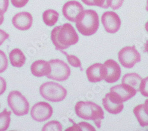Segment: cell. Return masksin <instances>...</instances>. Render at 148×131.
I'll return each mask as SVG.
<instances>
[{"label":"cell","mask_w":148,"mask_h":131,"mask_svg":"<svg viewBox=\"0 0 148 131\" xmlns=\"http://www.w3.org/2000/svg\"><path fill=\"white\" fill-rule=\"evenodd\" d=\"M145 29L147 32H148V21L146 22L145 24Z\"/></svg>","instance_id":"obj_34"},{"label":"cell","mask_w":148,"mask_h":131,"mask_svg":"<svg viewBox=\"0 0 148 131\" xmlns=\"http://www.w3.org/2000/svg\"><path fill=\"white\" fill-rule=\"evenodd\" d=\"M32 74L38 77H43L50 74L51 66L49 62L43 60H36L33 62L30 67Z\"/></svg>","instance_id":"obj_16"},{"label":"cell","mask_w":148,"mask_h":131,"mask_svg":"<svg viewBox=\"0 0 148 131\" xmlns=\"http://www.w3.org/2000/svg\"><path fill=\"white\" fill-rule=\"evenodd\" d=\"M142 78L136 73H130L126 74L123 77L121 83L129 85L134 88L137 91H139V86Z\"/></svg>","instance_id":"obj_18"},{"label":"cell","mask_w":148,"mask_h":131,"mask_svg":"<svg viewBox=\"0 0 148 131\" xmlns=\"http://www.w3.org/2000/svg\"><path fill=\"white\" fill-rule=\"evenodd\" d=\"M66 130L72 131H80V130H89V131H95V129L93 126L90 125L88 122H81L77 124H73L72 126L66 129Z\"/></svg>","instance_id":"obj_22"},{"label":"cell","mask_w":148,"mask_h":131,"mask_svg":"<svg viewBox=\"0 0 148 131\" xmlns=\"http://www.w3.org/2000/svg\"><path fill=\"white\" fill-rule=\"evenodd\" d=\"M124 1L125 0H113L110 7L114 10H118L122 6Z\"/></svg>","instance_id":"obj_29"},{"label":"cell","mask_w":148,"mask_h":131,"mask_svg":"<svg viewBox=\"0 0 148 131\" xmlns=\"http://www.w3.org/2000/svg\"><path fill=\"white\" fill-rule=\"evenodd\" d=\"M7 89V83L5 80L0 76V96L2 95L6 90Z\"/></svg>","instance_id":"obj_31"},{"label":"cell","mask_w":148,"mask_h":131,"mask_svg":"<svg viewBox=\"0 0 148 131\" xmlns=\"http://www.w3.org/2000/svg\"><path fill=\"white\" fill-rule=\"evenodd\" d=\"M53 113L51 105L45 102H39L34 105L31 109L30 115L33 120L42 122L50 119Z\"/></svg>","instance_id":"obj_8"},{"label":"cell","mask_w":148,"mask_h":131,"mask_svg":"<svg viewBox=\"0 0 148 131\" xmlns=\"http://www.w3.org/2000/svg\"><path fill=\"white\" fill-rule=\"evenodd\" d=\"M84 10V7L80 3L75 0H72L66 2L64 5L62 11L64 17L66 20L74 22Z\"/></svg>","instance_id":"obj_11"},{"label":"cell","mask_w":148,"mask_h":131,"mask_svg":"<svg viewBox=\"0 0 148 131\" xmlns=\"http://www.w3.org/2000/svg\"><path fill=\"white\" fill-rule=\"evenodd\" d=\"M7 102L10 109L16 116H22L29 113V103L19 91L13 90L10 92Z\"/></svg>","instance_id":"obj_5"},{"label":"cell","mask_w":148,"mask_h":131,"mask_svg":"<svg viewBox=\"0 0 148 131\" xmlns=\"http://www.w3.org/2000/svg\"><path fill=\"white\" fill-rule=\"evenodd\" d=\"M51 66V73L46 77L53 80L64 81L71 75V69L68 65L60 59H53L49 61Z\"/></svg>","instance_id":"obj_6"},{"label":"cell","mask_w":148,"mask_h":131,"mask_svg":"<svg viewBox=\"0 0 148 131\" xmlns=\"http://www.w3.org/2000/svg\"><path fill=\"white\" fill-rule=\"evenodd\" d=\"M139 91L145 97H148V76L142 79L139 86Z\"/></svg>","instance_id":"obj_27"},{"label":"cell","mask_w":148,"mask_h":131,"mask_svg":"<svg viewBox=\"0 0 148 131\" xmlns=\"http://www.w3.org/2000/svg\"><path fill=\"white\" fill-rule=\"evenodd\" d=\"M62 52L66 57L68 63L73 67H79L81 68L82 67V64L79 59L75 56L74 55H70L66 53L65 52H64L63 50L61 51Z\"/></svg>","instance_id":"obj_24"},{"label":"cell","mask_w":148,"mask_h":131,"mask_svg":"<svg viewBox=\"0 0 148 131\" xmlns=\"http://www.w3.org/2000/svg\"><path fill=\"white\" fill-rule=\"evenodd\" d=\"M110 91L115 93L123 102H126L134 97L138 92L137 90L133 87L124 83L112 87L110 88Z\"/></svg>","instance_id":"obj_15"},{"label":"cell","mask_w":148,"mask_h":131,"mask_svg":"<svg viewBox=\"0 0 148 131\" xmlns=\"http://www.w3.org/2000/svg\"><path fill=\"white\" fill-rule=\"evenodd\" d=\"M101 22L105 30L110 34L117 33L121 26V20L114 11H106L101 16Z\"/></svg>","instance_id":"obj_10"},{"label":"cell","mask_w":148,"mask_h":131,"mask_svg":"<svg viewBox=\"0 0 148 131\" xmlns=\"http://www.w3.org/2000/svg\"><path fill=\"white\" fill-rule=\"evenodd\" d=\"M11 112L5 109L0 113V131L8 129L11 122Z\"/></svg>","instance_id":"obj_20"},{"label":"cell","mask_w":148,"mask_h":131,"mask_svg":"<svg viewBox=\"0 0 148 131\" xmlns=\"http://www.w3.org/2000/svg\"><path fill=\"white\" fill-rule=\"evenodd\" d=\"M83 3L88 6H97L107 9L110 7L113 0H81Z\"/></svg>","instance_id":"obj_21"},{"label":"cell","mask_w":148,"mask_h":131,"mask_svg":"<svg viewBox=\"0 0 148 131\" xmlns=\"http://www.w3.org/2000/svg\"><path fill=\"white\" fill-rule=\"evenodd\" d=\"M118 58L120 64L125 68L131 69L141 60V56L134 45L123 47L119 52Z\"/></svg>","instance_id":"obj_7"},{"label":"cell","mask_w":148,"mask_h":131,"mask_svg":"<svg viewBox=\"0 0 148 131\" xmlns=\"http://www.w3.org/2000/svg\"><path fill=\"white\" fill-rule=\"evenodd\" d=\"M9 34H8L5 31L0 29V45H1L4 42L9 38Z\"/></svg>","instance_id":"obj_30"},{"label":"cell","mask_w":148,"mask_h":131,"mask_svg":"<svg viewBox=\"0 0 148 131\" xmlns=\"http://www.w3.org/2000/svg\"><path fill=\"white\" fill-rule=\"evenodd\" d=\"M77 115L84 120L93 121L96 126L100 128L101 121L104 119V113L101 107L90 101H79L75 106Z\"/></svg>","instance_id":"obj_2"},{"label":"cell","mask_w":148,"mask_h":131,"mask_svg":"<svg viewBox=\"0 0 148 131\" xmlns=\"http://www.w3.org/2000/svg\"><path fill=\"white\" fill-rule=\"evenodd\" d=\"M146 10L148 12V0L146 1Z\"/></svg>","instance_id":"obj_35"},{"label":"cell","mask_w":148,"mask_h":131,"mask_svg":"<svg viewBox=\"0 0 148 131\" xmlns=\"http://www.w3.org/2000/svg\"><path fill=\"white\" fill-rule=\"evenodd\" d=\"M33 18L29 12L22 11L17 13L12 18L13 26L18 30L26 31L29 30L33 24Z\"/></svg>","instance_id":"obj_12"},{"label":"cell","mask_w":148,"mask_h":131,"mask_svg":"<svg viewBox=\"0 0 148 131\" xmlns=\"http://www.w3.org/2000/svg\"><path fill=\"white\" fill-rule=\"evenodd\" d=\"M43 98L52 102H59L64 100L67 96L66 89L53 81H47L42 84L39 89Z\"/></svg>","instance_id":"obj_4"},{"label":"cell","mask_w":148,"mask_h":131,"mask_svg":"<svg viewBox=\"0 0 148 131\" xmlns=\"http://www.w3.org/2000/svg\"><path fill=\"white\" fill-rule=\"evenodd\" d=\"M102 102L104 109L111 114H119L124 108L123 102L115 93L112 91L106 94Z\"/></svg>","instance_id":"obj_9"},{"label":"cell","mask_w":148,"mask_h":131,"mask_svg":"<svg viewBox=\"0 0 148 131\" xmlns=\"http://www.w3.org/2000/svg\"><path fill=\"white\" fill-rule=\"evenodd\" d=\"M59 14L54 10L49 9L45 11L42 15L43 21L45 24L49 27H52L57 23Z\"/></svg>","instance_id":"obj_19"},{"label":"cell","mask_w":148,"mask_h":131,"mask_svg":"<svg viewBox=\"0 0 148 131\" xmlns=\"http://www.w3.org/2000/svg\"><path fill=\"white\" fill-rule=\"evenodd\" d=\"M142 107L144 112L148 117V99L145 101L144 104H142Z\"/></svg>","instance_id":"obj_32"},{"label":"cell","mask_w":148,"mask_h":131,"mask_svg":"<svg viewBox=\"0 0 148 131\" xmlns=\"http://www.w3.org/2000/svg\"><path fill=\"white\" fill-rule=\"evenodd\" d=\"M9 5V0H0V26L4 20V14L6 13Z\"/></svg>","instance_id":"obj_25"},{"label":"cell","mask_w":148,"mask_h":131,"mask_svg":"<svg viewBox=\"0 0 148 131\" xmlns=\"http://www.w3.org/2000/svg\"><path fill=\"white\" fill-rule=\"evenodd\" d=\"M29 0H11V4L16 8H22L26 5Z\"/></svg>","instance_id":"obj_28"},{"label":"cell","mask_w":148,"mask_h":131,"mask_svg":"<svg viewBox=\"0 0 148 131\" xmlns=\"http://www.w3.org/2000/svg\"><path fill=\"white\" fill-rule=\"evenodd\" d=\"M86 75L90 82L97 83L101 81L106 77V68L103 64L95 63L88 67Z\"/></svg>","instance_id":"obj_14"},{"label":"cell","mask_w":148,"mask_h":131,"mask_svg":"<svg viewBox=\"0 0 148 131\" xmlns=\"http://www.w3.org/2000/svg\"><path fill=\"white\" fill-rule=\"evenodd\" d=\"M51 38L56 49L59 51L69 48L79 41L76 30L69 23L55 27L51 31Z\"/></svg>","instance_id":"obj_1"},{"label":"cell","mask_w":148,"mask_h":131,"mask_svg":"<svg viewBox=\"0 0 148 131\" xmlns=\"http://www.w3.org/2000/svg\"><path fill=\"white\" fill-rule=\"evenodd\" d=\"M75 22L77 29L85 36L94 34L100 26L99 17L93 10H84L77 18Z\"/></svg>","instance_id":"obj_3"},{"label":"cell","mask_w":148,"mask_h":131,"mask_svg":"<svg viewBox=\"0 0 148 131\" xmlns=\"http://www.w3.org/2000/svg\"><path fill=\"white\" fill-rule=\"evenodd\" d=\"M106 68V77L104 80L108 83L117 81L121 76V68L119 64L113 59L106 60L103 64Z\"/></svg>","instance_id":"obj_13"},{"label":"cell","mask_w":148,"mask_h":131,"mask_svg":"<svg viewBox=\"0 0 148 131\" xmlns=\"http://www.w3.org/2000/svg\"><path fill=\"white\" fill-rule=\"evenodd\" d=\"M0 108H1V105H0Z\"/></svg>","instance_id":"obj_36"},{"label":"cell","mask_w":148,"mask_h":131,"mask_svg":"<svg viewBox=\"0 0 148 131\" xmlns=\"http://www.w3.org/2000/svg\"><path fill=\"white\" fill-rule=\"evenodd\" d=\"M11 65L15 67H21L26 63V57L24 53L19 49H14L9 54Z\"/></svg>","instance_id":"obj_17"},{"label":"cell","mask_w":148,"mask_h":131,"mask_svg":"<svg viewBox=\"0 0 148 131\" xmlns=\"http://www.w3.org/2000/svg\"><path fill=\"white\" fill-rule=\"evenodd\" d=\"M8 62L5 53L0 50V73H3L8 68Z\"/></svg>","instance_id":"obj_26"},{"label":"cell","mask_w":148,"mask_h":131,"mask_svg":"<svg viewBox=\"0 0 148 131\" xmlns=\"http://www.w3.org/2000/svg\"><path fill=\"white\" fill-rule=\"evenodd\" d=\"M63 130V126L58 121H52L46 124L42 128V131H61Z\"/></svg>","instance_id":"obj_23"},{"label":"cell","mask_w":148,"mask_h":131,"mask_svg":"<svg viewBox=\"0 0 148 131\" xmlns=\"http://www.w3.org/2000/svg\"><path fill=\"white\" fill-rule=\"evenodd\" d=\"M145 53H148V40L146 41V43L144 44V51Z\"/></svg>","instance_id":"obj_33"}]
</instances>
